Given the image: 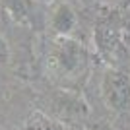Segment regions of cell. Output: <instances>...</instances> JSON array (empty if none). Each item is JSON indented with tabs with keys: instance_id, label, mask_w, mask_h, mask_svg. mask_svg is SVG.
Returning <instances> with one entry per match:
<instances>
[{
	"instance_id": "1",
	"label": "cell",
	"mask_w": 130,
	"mask_h": 130,
	"mask_svg": "<svg viewBox=\"0 0 130 130\" xmlns=\"http://www.w3.org/2000/svg\"><path fill=\"white\" fill-rule=\"evenodd\" d=\"M49 62L58 76L76 78L87 66V51L72 37H53Z\"/></svg>"
},
{
	"instance_id": "2",
	"label": "cell",
	"mask_w": 130,
	"mask_h": 130,
	"mask_svg": "<svg viewBox=\"0 0 130 130\" xmlns=\"http://www.w3.org/2000/svg\"><path fill=\"white\" fill-rule=\"evenodd\" d=\"M101 97L117 117H130V70L113 66L101 78Z\"/></svg>"
},
{
	"instance_id": "3",
	"label": "cell",
	"mask_w": 130,
	"mask_h": 130,
	"mask_svg": "<svg viewBox=\"0 0 130 130\" xmlns=\"http://www.w3.org/2000/svg\"><path fill=\"white\" fill-rule=\"evenodd\" d=\"M0 8L12 22L29 29L47 27V12L43 0H0Z\"/></svg>"
},
{
	"instance_id": "4",
	"label": "cell",
	"mask_w": 130,
	"mask_h": 130,
	"mask_svg": "<svg viewBox=\"0 0 130 130\" xmlns=\"http://www.w3.org/2000/svg\"><path fill=\"white\" fill-rule=\"evenodd\" d=\"M78 25L76 10L68 2H54L47 12V29L53 37H70Z\"/></svg>"
},
{
	"instance_id": "5",
	"label": "cell",
	"mask_w": 130,
	"mask_h": 130,
	"mask_svg": "<svg viewBox=\"0 0 130 130\" xmlns=\"http://www.w3.org/2000/svg\"><path fill=\"white\" fill-rule=\"evenodd\" d=\"M8 62H10V47L6 43V39L0 35V66L8 64Z\"/></svg>"
},
{
	"instance_id": "6",
	"label": "cell",
	"mask_w": 130,
	"mask_h": 130,
	"mask_svg": "<svg viewBox=\"0 0 130 130\" xmlns=\"http://www.w3.org/2000/svg\"><path fill=\"white\" fill-rule=\"evenodd\" d=\"M43 2H49V0H43Z\"/></svg>"
}]
</instances>
